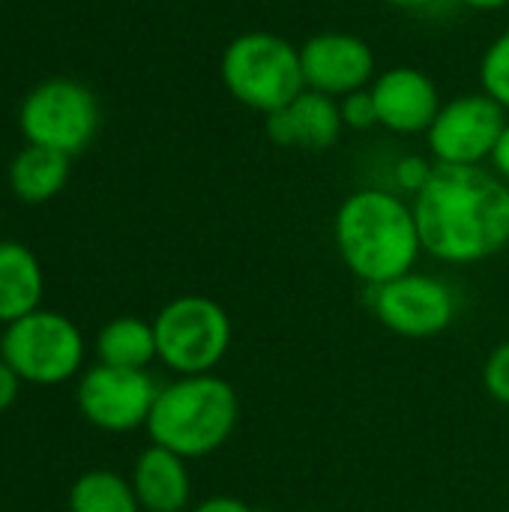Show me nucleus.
Instances as JSON below:
<instances>
[{"label":"nucleus","mask_w":509,"mask_h":512,"mask_svg":"<svg viewBox=\"0 0 509 512\" xmlns=\"http://www.w3.org/2000/svg\"><path fill=\"white\" fill-rule=\"evenodd\" d=\"M240 399L216 375H183L162 387L147 417L150 441L183 456L201 459L216 453L237 429Z\"/></svg>","instance_id":"obj_3"},{"label":"nucleus","mask_w":509,"mask_h":512,"mask_svg":"<svg viewBox=\"0 0 509 512\" xmlns=\"http://www.w3.org/2000/svg\"><path fill=\"white\" fill-rule=\"evenodd\" d=\"M378 108V126L393 135H426L444 99L435 78L417 66H390L369 84Z\"/></svg>","instance_id":"obj_12"},{"label":"nucleus","mask_w":509,"mask_h":512,"mask_svg":"<svg viewBox=\"0 0 509 512\" xmlns=\"http://www.w3.org/2000/svg\"><path fill=\"white\" fill-rule=\"evenodd\" d=\"M483 381H486V390L492 393V399H498L501 405H509V339L492 351Z\"/></svg>","instance_id":"obj_22"},{"label":"nucleus","mask_w":509,"mask_h":512,"mask_svg":"<svg viewBox=\"0 0 509 512\" xmlns=\"http://www.w3.org/2000/svg\"><path fill=\"white\" fill-rule=\"evenodd\" d=\"M378 321L405 339H429L444 333L456 318V294L447 282L423 273H405L372 291Z\"/></svg>","instance_id":"obj_10"},{"label":"nucleus","mask_w":509,"mask_h":512,"mask_svg":"<svg viewBox=\"0 0 509 512\" xmlns=\"http://www.w3.org/2000/svg\"><path fill=\"white\" fill-rule=\"evenodd\" d=\"M0 357L12 372L39 387H54L81 372L84 363V336L60 312L36 309L3 330Z\"/></svg>","instance_id":"obj_6"},{"label":"nucleus","mask_w":509,"mask_h":512,"mask_svg":"<svg viewBox=\"0 0 509 512\" xmlns=\"http://www.w3.org/2000/svg\"><path fill=\"white\" fill-rule=\"evenodd\" d=\"M18 126L27 144L75 156L96 138L99 102L87 84L72 78H51L24 96Z\"/></svg>","instance_id":"obj_7"},{"label":"nucleus","mask_w":509,"mask_h":512,"mask_svg":"<svg viewBox=\"0 0 509 512\" xmlns=\"http://www.w3.org/2000/svg\"><path fill=\"white\" fill-rule=\"evenodd\" d=\"M132 489L144 512H183L192 495L186 459L150 444L132 468Z\"/></svg>","instance_id":"obj_14"},{"label":"nucleus","mask_w":509,"mask_h":512,"mask_svg":"<svg viewBox=\"0 0 509 512\" xmlns=\"http://www.w3.org/2000/svg\"><path fill=\"white\" fill-rule=\"evenodd\" d=\"M432 171H435V159L432 156L429 159L426 156H402L396 162V168H393V183H396V189L417 195L429 183Z\"/></svg>","instance_id":"obj_21"},{"label":"nucleus","mask_w":509,"mask_h":512,"mask_svg":"<svg viewBox=\"0 0 509 512\" xmlns=\"http://www.w3.org/2000/svg\"><path fill=\"white\" fill-rule=\"evenodd\" d=\"M0 342H3V333H0Z\"/></svg>","instance_id":"obj_28"},{"label":"nucleus","mask_w":509,"mask_h":512,"mask_svg":"<svg viewBox=\"0 0 509 512\" xmlns=\"http://www.w3.org/2000/svg\"><path fill=\"white\" fill-rule=\"evenodd\" d=\"M504 126L507 111L480 90L444 102L423 138L438 165H483L489 162Z\"/></svg>","instance_id":"obj_8"},{"label":"nucleus","mask_w":509,"mask_h":512,"mask_svg":"<svg viewBox=\"0 0 509 512\" xmlns=\"http://www.w3.org/2000/svg\"><path fill=\"white\" fill-rule=\"evenodd\" d=\"M264 132L276 147L312 153L330 150L345 132L339 99L306 87L288 105L264 114Z\"/></svg>","instance_id":"obj_13"},{"label":"nucleus","mask_w":509,"mask_h":512,"mask_svg":"<svg viewBox=\"0 0 509 512\" xmlns=\"http://www.w3.org/2000/svg\"><path fill=\"white\" fill-rule=\"evenodd\" d=\"M156 333V357L183 375H210L231 345V321L228 312L198 294H186L171 300L153 321Z\"/></svg>","instance_id":"obj_5"},{"label":"nucleus","mask_w":509,"mask_h":512,"mask_svg":"<svg viewBox=\"0 0 509 512\" xmlns=\"http://www.w3.org/2000/svg\"><path fill=\"white\" fill-rule=\"evenodd\" d=\"M69 512H141V504L120 474L87 471L69 489Z\"/></svg>","instance_id":"obj_18"},{"label":"nucleus","mask_w":509,"mask_h":512,"mask_svg":"<svg viewBox=\"0 0 509 512\" xmlns=\"http://www.w3.org/2000/svg\"><path fill=\"white\" fill-rule=\"evenodd\" d=\"M423 252L480 264L509 246V183L483 165H438L411 201Z\"/></svg>","instance_id":"obj_1"},{"label":"nucleus","mask_w":509,"mask_h":512,"mask_svg":"<svg viewBox=\"0 0 509 512\" xmlns=\"http://www.w3.org/2000/svg\"><path fill=\"white\" fill-rule=\"evenodd\" d=\"M333 237L345 267L372 288L411 273L423 252L414 207L378 186L357 189L339 204Z\"/></svg>","instance_id":"obj_2"},{"label":"nucleus","mask_w":509,"mask_h":512,"mask_svg":"<svg viewBox=\"0 0 509 512\" xmlns=\"http://www.w3.org/2000/svg\"><path fill=\"white\" fill-rule=\"evenodd\" d=\"M303 81L309 90L342 99L366 90L378 75V57L372 45L348 30H324L300 45Z\"/></svg>","instance_id":"obj_11"},{"label":"nucleus","mask_w":509,"mask_h":512,"mask_svg":"<svg viewBox=\"0 0 509 512\" xmlns=\"http://www.w3.org/2000/svg\"><path fill=\"white\" fill-rule=\"evenodd\" d=\"M159 387L147 372L96 363L78 381V411L102 432H132L147 426Z\"/></svg>","instance_id":"obj_9"},{"label":"nucleus","mask_w":509,"mask_h":512,"mask_svg":"<svg viewBox=\"0 0 509 512\" xmlns=\"http://www.w3.org/2000/svg\"><path fill=\"white\" fill-rule=\"evenodd\" d=\"M459 3L474 9V12H498V9L509 6V0H459Z\"/></svg>","instance_id":"obj_27"},{"label":"nucleus","mask_w":509,"mask_h":512,"mask_svg":"<svg viewBox=\"0 0 509 512\" xmlns=\"http://www.w3.org/2000/svg\"><path fill=\"white\" fill-rule=\"evenodd\" d=\"M489 162H492V171H495L498 177H504L509 183V120L507 126H504V132H501L498 141H495V150H492Z\"/></svg>","instance_id":"obj_24"},{"label":"nucleus","mask_w":509,"mask_h":512,"mask_svg":"<svg viewBox=\"0 0 509 512\" xmlns=\"http://www.w3.org/2000/svg\"><path fill=\"white\" fill-rule=\"evenodd\" d=\"M219 78L234 102L258 114H270L306 90L300 48L270 30L237 33L219 57Z\"/></svg>","instance_id":"obj_4"},{"label":"nucleus","mask_w":509,"mask_h":512,"mask_svg":"<svg viewBox=\"0 0 509 512\" xmlns=\"http://www.w3.org/2000/svg\"><path fill=\"white\" fill-rule=\"evenodd\" d=\"M480 87L509 114V30L486 45L480 57Z\"/></svg>","instance_id":"obj_19"},{"label":"nucleus","mask_w":509,"mask_h":512,"mask_svg":"<svg viewBox=\"0 0 509 512\" xmlns=\"http://www.w3.org/2000/svg\"><path fill=\"white\" fill-rule=\"evenodd\" d=\"M45 276L39 258L15 240H0V324H12L39 309Z\"/></svg>","instance_id":"obj_15"},{"label":"nucleus","mask_w":509,"mask_h":512,"mask_svg":"<svg viewBox=\"0 0 509 512\" xmlns=\"http://www.w3.org/2000/svg\"><path fill=\"white\" fill-rule=\"evenodd\" d=\"M195 512H261V510L249 507V504H246V501H240V498L219 495V498H207L204 504H198Z\"/></svg>","instance_id":"obj_25"},{"label":"nucleus","mask_w":509,"mask_h":512,"mask_svg":"<svg viewBox=\"0 0 509 512\" xmlns=\"http://www.w3.org/2000/svg\"><path fill=\"white\" fill-rule=\"evenodd\" d=\"M69 180V156L27 144L9 165V186L27 204L51 201Z\"/></svg>","instance_id":"obj_16"},{"label":"nucleus","mask_w":509,"mask_h":512,"mask_svg":"<svg viewBox=\"0 0 509 512\" xmlns=\"http://www.w3.org/2000/svg\"><path fill=\"white\" fill-rule=\"evenodd\" d=\"M339 111H342V123L345 129H372L378 126V108H375V96L372 90H357L339 99Z\"/></svg>","instance_id":"obj_20"},{"label":"nucleus","mask_w":509,"mask_h":512,"mask_svg":"<svg viewBox=\"0 0 509 512\" xmlns=\"http://www.w3.org/2000/svg\"><path fill=\"white\" fill-rule=\"evenodd\" d=\"M18 393H21V378L12 372V366H9V363L0 357V414H3L6 408H12V405H15Z\"/></svg>","instance_id":"obj_23"},{"label":"nucleus","mask_w":509,"mask_h":512,"mask_svg":"<svg viewBox=\"0 0 509 512\" xmlns=\"http://www.w3.org/2000/svg\"><path fill=\"white\" fill-rule=\"evenodd\" d=\"M384 3H390L402 12H432L441 0H384Z\"/></svg>","instance_id":"obj_26"},{"label":"nucleus","mask_w":509,"mask_h":512,"mask_svg":"<svg viewBox=\"0 0 509 512\" xmlns=\"http://www.w3.org/2000/svg\"><path fill=\"white\" fill-rule=\"evenodd\" d=\"M96 357L114 369L144 372L156 360V333L153 324L123 315L108 321L96 336Z\"/></svg>","instance_id":"obj_17"}]
</instances>
